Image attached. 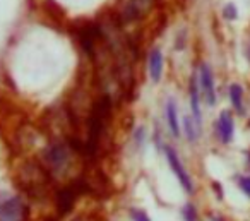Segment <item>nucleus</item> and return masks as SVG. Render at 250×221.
Instances as JSON below:
<instances>
[{"instance_id": "1", "label": "nucleus", "mask_w": 250, "mask_h": 221, "mask_svg": "<svg viewBox=\"0 0 250 221\" xmlns=\"http://www.w3.org/2000/svg\"><path fill=\"white\" fill-rule=\"evenodd\" d=\"M28 207L16 196L0 197V221H24Z\"/></svg>"}, {"instance_id": "2", "label": "nucleus", "mask_w": 250, "mask_h": 221, "mask_svg": "<svg viewBox=\"0 0 250 221\" xmlns=\"http://www.w3.org/2000/svg\"><path fill=\"white\" fill-rule=\"evenodd\" d=\"M165 153H167V159L168 163H170L171 170H173V173L177 175L178 182H180V185L184 187L187 192H192L194 190V185H192V180H190V175L187 173V170L184 168V165L180 163V159H178L177 153L173 151V148H170V146H167L165 148Z\"/></svg>"}, {"instance_id": "3", "label": "nucleus", "mask_w": 250, "mask_h": 221, "mask_svg": "<svg viewBox=\"0 0 250 221\" xmlns=\"http://www.w3.org/2000/svg\"><path fill=\"white\" fill-rule=\"evenodd\" d=\"M199 81H201V88H202V91H204L206 101L212 107V105L216 103V89H214V79H212L211 67H209L208 64H202L201 66Z\"/></svg>"}, {"instance_id": "4", "label": "nucleus", "mask_w": 250, "mask_h": 221, "mask_svg": "<svg viewBox=\"0 0 250 221\" xmlns=\"http://www.w3.org/2000/svg\"><path fill=\"white\" fill-rule=\"evenodd\" d=\"M46 161H48L50 166H53V168H57V170L63 168V166L67 165V161H69V151H67V148L62 144L50 146V148L46 149Z\"/></svg>"}, {"instance_id": "5", "label": "nucleus", "mask_w": 250, "mask_h": 221, "mask_svg": "<svg viewBox=\"0 0 250 221\" xmlns=\"http://www.w3.org/2000/svg\"><path fill=\"white\" fill-rule=\"evenodd\" d=\"M149 76L153 83H160L161 76H163V53L160 48L151 50L149 53Z\"/></svg>"}, {"instance_id": "6", "label": "nucleus", "mask_w": 250, "mask_h": 221, "mask_svg": "<svg viewBox=\"0 0 250 221\" xmlns=\"http://www.w3.org/2000/svg\"><path fill=\"white\" fill-rule=\"evenodd\" d=\"M218 134L225 144H228L233 139V118L228 111H223L218 118Z\"/></svg>"}, {"instance_id": "7", "label": "nucleus", "mask_w": 250, "mask_h": 221, "mask_svg": "<svg viewBox=\"0 0 250 221\" xmlns=\"http://www.w3.org/2000/svg\"><path fill=\"white\" fill-rule=\"evenodd\" d=\"M165 115H167V122H168V127H170L171 134H173L175 137H178V135H180V125H178L177 107H175V101L173 100H168Z\"/></svg>"}, {"instance_id": "8", "label": "nucleus", "mask_w": 250, "mask_h": 221, "mask_svg": "<svg viewBox=\"0 0 250 221\" xmlns=\"http://www.w3.org/2000/svg\"><path fill=\"white\" fill-rule=\"evenodd\" d=\"M190 107L192 113H194V122L199 127V124H201V107H199V86L195 77H192L190 81Z\"/></svg>"}, {"instance_id": "9", "label": "nucleus", "mask_w": 250, "mask_h": 221, "mask_svg": "<svg viewBox=\"0 0 250 221\" xmlns=\"http://www.w3.org/2000/svg\"><path fill=\"white\" fill-rule=\"evenodd\" d=\"M242 96H243V91L238 84H231L229 86V100H231V105L235 107V110L238 113H243V101H242Z\"/></svg>"}, {"instance_id": "10", "label": "nucleus", "mask_w": 250, "mask_h": 221, "mask_svg": "<svg viewBox=\"0 0 250 221\" xmlns=\"http://www.w3.org/2000/svg\"><path fill=\"white\" fill-rule=\"evenodd\" d=\"M74 189H63L60 190L59 194V207L62 213H67V211L72 207V202H74Z\"/></svg>"}, {"instance_id": "11", "label": "nucleus", "mask_w": 250, "mask_h": 221, "mask_svg": "<svg viewBox=\"0 0 250 221\" xmlns=\"http://www.w3.org/2000/svg\"><path fill=\"white\" fill-rule=\"evenodd\" d=\"M185 131H187L188 141H190V142L197 141V132H199V129L194 127V124H192L190 118H185Z\"/></svg>"}, {"instance_id": "12", "label": "nucleus", "mask_w": 250, "mask_h": 221, "mask_svg": "<svg viewBox=\"0 0 250 221\" xmlns=\"http://www.w3.org/2000/svg\"><path fill=\"white\" fill-rule=\"evenodd\" d=\"M238 183H240V189L250 197V177H242V178L238 180Z\"/></svg>"}, {"instance_id": "13", "label": "nucleus", "mask_w": 250, "mask_h": 221, "mask_svg": "<svg viewBox=\"0 0 250 221\" xmlns=\"http://www.w3.org/2000/svg\"><path fill=\"white\" fill-rule=\"evenodd\" d=\"M223 16H225L226 19H235L236 18V9H235V5H226V7L223 9Z\"/></svg>"}, {"instance_id": "14", "label": "nucleus", "mask_w": 250, "mask_h": 221, "mask_svg": "<svg viewBox=\"0 0 250 221\" xmlns=\"http://www.w3.org/2000/svg\"><path fill=\"white\" fill-rule=\"evenodd\" d=\"M184 214H185V221H195V209L190 206V204L185 206Z\"/></svg>"}, {"instance_id": "15", "label": "nucleus", "mask_w": 250, "mask_h": 221, "mask_svg": "<svg viewBox=\"0 0 250 221\" xmlns=\"http://www.w3.org/2000/svg\"><path fill=\"white\" fill-rule=\"evenodd\" d=\"M132 216H134V221H151L149 216H147V214L144 213V211H139V209L134 211Z\"/></svg>"}, {"instance_id": "16", "label": "nucleus", "mask_w": 250, "mask_h": 221, "mask_svg": "<svg viewBox=\"0 0 250 221\" xmlns=\"http://www.w3.org/2000/svg\"><path fill=\"white\" fill-rule=\"evenodd\" d=\"M212 221H223V220H219V218H212Z\"/></svg>"}, {"instance_id": "17", "label": "nucleus", "mask_w": 250, "mask_h": 221, "mask_svg": "<svg viewBox=\"0 0 250 221\" xmlns=\"http://www.w3.org/2000/svg\"><path fill=\"white\" fill-rule=\"evenodd\" d=\"M249 161H250V153H249Z\"/></svg>"}, {"instance_id": "18", "label": "nucleus", "mask_w": 250, "mask_h": 221, "mask_svg": "<svg viewBox=\"0 0 250 221\" xmlns=\"http://www.w3.org/2000/svg\"><path fill=\"white\" fill-rule=\"evenodd\" d=\"M249 57H250V50H249Z\"/></svg>"}]
</instances>
